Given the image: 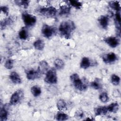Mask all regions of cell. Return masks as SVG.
<instances>
[{
	"mask_svg": "<svg viewBox=\"0 0 121 121\" xmlns=\"http://www.w3.org/2000/svg\"><path fill=\"white\" fill-rule=\"evenodd\" d=\"M9 78L12 82L14 84H20L21 82V80L19 75L16 72H12L9 75Z\"/></svg>",
	"mask_w": 121,
	"mask_h": 121,
	"instance_id": "4fadbf2b",
	"label": "cell"
},
{
	"mask_svg": "<svg viewBox=\"0 0 121 121\" xmlns=\"http://www.w3.org/2000/svg\"><path fill=\"white\" fill-rule=\"evenodd\" d=\"M49 68V66L47 62L45 60H42L40 62L39 65L37 69L42 74L46 73L48 71Z\"/></svg>",
	"mask_w": 121,
	"mask_h": 121,
	"instance_id": "8fae6325",
	"label": "cell"
},
{
	"mask_svg": "<svg viewBox=\"0 0 121 121\" xmlns=\"http://www.w3.org/2000/svg\"><path fill=\"white\" fill-rule=\"evenodd\" d=\"M18 36L21 39L26 40L28 37V34L27 31L24 28L22 29L18 33Z\"/></svg>",
	"mask_w": 121,
	"mask_h": 121,
	"instance_id": "484cf974",
	"label": "cell"
},
{
	"mask_svg": "<svg viewBox=\"0 0 121 121\" xmlns=\"http://www.w3.org/2000/svg\"><path fill=\"white\" fill-rule=\"evenodd\" d=\"M33 45L35 49L41 51L43 50L44 47V43L43 40L38 39L34 43Z\"/></svg>",
	"mask_w": 121,
	"mask_h": 121,
	"instance_id": "9a60e30c",
	"label": "cell"
},
{
	"mask_svg": "<svg viewBox=\"0 0 121 121\" xmlns=\"http://www.w3.org/2000/svg\"><path fill=\"white\" fill-rule=\"evenodd\" d=\"M75 116L76 118H81L83 116V112L81 111H78L75 113Z\"/></svg>",
	"mask_w": 121,
	"mask_h": 121,
	"instance_id": "836d02e7",
	"label": "cell"
},
{
	"mask_svg": "<svg viewBox=\"0 0 121 121\" xmlns=\"http://www.w3.org/2000/svg\"><path fill=\"white\" fill-rule=\"evenodd\" d=\"M54 29L53 27L47 25H44L42 29V32L43 36L46 38L51 37L54 33Z\"/></svg>",
	"mask_w": 121,
	"mask_h": 121,
	"instance_id": "8992f818",
	"label": "cell"
},
{
	"mask_svg": "<svg viewBox=\"0 0 121 121\" xmlns=\"http://www.w3.org/2000/svg\"><path fill=\"white\" fill-rule=\"evenodd\" d=\"M104 41L107 43L110 47L112 48H115L119 44V40L115 37H108L105 38Z\"/></svg>",
	"mask_w": 121,
	"mask_h": 121,
	"instance_id": "ba28073f",
	"label": "cell"
},
{
	"mask_svg": "<svg viewBox=\"0 0 121 121\" xmlns=\"http://www.w3.org/2000/svg\"><path fill=\"white\" fill-rule=\"evenodd\" d=\"M99 99L103 103H106L109 100V97L106 93H103L99 95Z\"/></svg>",
	"mask_w": 121,
	"mask_h": 121,
	"instance_id": "f546056e",
	"label": "cell"
},
{
	"mask_svg": "<svg viewBox=\"0 0 121 121\" xmlns=\"http://www.w3.org/2000/svg\"><path fill=\"white\" fill-rule=\"evenodd\" d=\"M57 107L60 111L65 110H66V104L63 100L60 99L57 102Z\"/></svg>",
	"mask_w": 121,
	"mask_h": 121,
	"instance_id": "603a6c76",
	"label": "cell"
},
{
	"mask_svg": "<svg viewBox=\"0 0 121 121\" xmlns=\"http://www.w3.org/2000/svg\"><path fill=\"white\" fill-rule=\"evenodd\" d=\"M54 65L55 68L58 69H62L64 66V63L62 60L60 59H57L55 60L54 62Z\"/></svg>",
	"mask_w": 121,
	"mask_h": 121,
	"instance_id": "d4e9b609",
	"label": "cell"
},
{
	"mask_svg": "<svg viewBox=\"0 0 121 121\" xmlns=\"http://www.w3.org/2000/svg\"><path fill=\"white\" fill-rule=\"evenodd\" d=\"M76 26L74 22L70 20L64 21L60 23L59 26V31L65 38L68 39L70 37L72 32Z\"/></svg>",
	"mask_w": 121,
	"mask_h": 121,
	"instance_id": "6da1fadb",
	"label": "cell"
},
{
	"mask_svg": "<svg viewBox=\"0 0 121 121\" xmlns=\"http://www.w3.org/2000/svg\"><path fill=\"white\" fill-rule=\"evenodd\" d=\"M41 74L38 69L37 70L31 69L26 72V78L29 80H34L39 78Z\"/></svg>",
	"mask_w": 121,
	"mask_h": 121,
	"instance_id": "52a82bcc",
	"label": "cell"
},
{
	"mask_svg": "<svg viewBox=\"0 0 121 121\" xmlns=\"http://www.w3.org/2000/svg\"><path fill=\"white\" fill-rule=\"evenodd\" d=\"M109 5L110 7L112 9L116 10L117 12L120 11L121 7L120 5V3L119 1H112L109 2Z\"/></svg>",
	"mask_w": 121,
	"mask_h": 121,
	"instance_id": "ac0fdd59",
	"label": "cell"
},
{
	"mask_svg": "<svg viewBox=\"0 0 121 121\" xmlns=\"http://www.w3.org/2000/svg\"><path fill=\"white\" fill-rule=\"evenodd\" d=\"M13 63H14V60L11 59H8L4 65L5 67L9 69H11L13 67Z\"/></svg>",
	"mask_w": 121,
	"mask_h": 121,
	"instance_id": "f1b7e54d",
	"label": "cell"
},
{
	"mask_svg": "<svg viewBox=\"0 0 121 121\" xmlns=\"http://www.w3.org/2000/svg\"><path fill=\"white\" fill-rule=\"evenodd\" d=\"M70 8L67 5H62L60 7V15H66L68 14L70 12Z\"/></svg>",
	"mask_w": 121,
	"mask_h": 121,
	"instance_id": "7402d4cb",
	"label": "cell"
},
{
	"mask_svg": "<svg viewBox=\"0 0 121 121\" xmlns=\"http://www.w3.org/2000/svg\"><path fill=\"white\" fill-rule=\"evenodd\" d=\"M57 11V10L56 9L52 6L41 8L39 10V12L41 15L47 17H52L54 16Z\"/></svg>",
	"mask_w": 121,
	"mask_h": 121,
	"instance_id": "277c9868",
	"label": "cell"
},
{
	"mask_svg": "<svg viewBox=\"0 0 121 121\" xmlns=\"http://www.w3.org/2000/svg\"><path fill=\"white\" fill-rule=\"evenodd\" d=\"M90 65V61L89 59L87 57H83L80 64V68L84 69L88 68Z\"/></svg>",
	"mask_w": 121,
	"mask_h": 121,
	"instance_id": "e0dca14e",
	"label": "cell"
},
{
	"mask_svg": "<svg viewBox=\"0 0 121 121\" xmlns=\"http://www.w3.org/2000/svg\"><path fill=\"white\" fill-rule=\"evenodd\" d=\"M15 2H17V4H18L19 5L21 6H23L25 8H27L30 1L28 0H21V1H16Z\"/></svg>",
	"mask_w": 121,
	"mask_h": 121,
	"instance_id": "1f68e13d",
	"label": "cell"
},
{
	"mask_svg": "<svg viewBox=\"0 0 121 121\" xmlns=\"http://www.w3.org/2000/svg\"><path fill=\"white\" fill-rule=\"evenodd\" d=\"M107 108L108 111L115 113L119 109V104L117 103H113L110 104L108 107H107Z\"/></svg>",
	"mask_w": 121,
	"mask_h": 121,
	"instance_id": "d6986e66",
	"label": "cell"
},
{
	"mask_svg": "<svg viewBox=\"0 0 121 121\" xmlns=\"http://www.w3.org/2000/svg\"><path fill=\"white\" fill-rule=\"evenodd\" d=\"M116 59V55L113 52L109 53L106 55H104L103 57V60L106 63L113 62L115 61Z\"/></svg>",
	"mask_w": 121,
	"mask_h": 121,
	"instance_id": "9c48e42d",
	"label": "cell"
},
{
	"mask_svg": "<svg viewBox=\"0 0 121 121\" xmlns=\"http://www.w3.org/2000/svg\"><path fill=\"white\" fill-rule=\"evenodd\" d=\"M44 81L50 84H56L57 82V77L56 70L54 69H51L46 73Z\"/></svg>",
	"mask_w": 121,
	"mask_h": 121,
	"instance_id": "3957f363",
	"label": "cell"
},
{
	"mask_svg": "<svg viewBox=\"0 0 121 121\" xmlns=\"http://www.w3.org/2000/svg\"><path fill=\"white\" fill-rule=\"evenodd\" d=\"M14 19L13 17L10 16L1 21L0 22L1 29H4L7 26L11 25L14 22Z\"/></svg>",
	"mask_w": 121,
	"mask_h": 121,
	"instance_id": "7c38bea8",
	"label": "cell"
},
{
	"mask_svg": "<svg viewBox=\"0 0 121 121\" xmlns=\"http://www.w3.org/2000/svg\"><path fill=\"white\" fill-rule=\"evenodd\" d=\"M70 78L76 88L81 91H85L87 89V86L81 80L78 74L77 73L73 74L70 76Z\"/></svg>",
	"mask_w": 121,
	"mask_h": 121,
	"instance_id": "7a4b0ae2",
	"label": "cell"
},
{
	"mask_svg": "<svg viewBox=\"0 0 121 121\" xmlns=\"http://www.w3.org/2000/svg\"><path fill=\"white\" fill-rule=\"evenodd\" d=\"M8 118V112L3 107L0 109V120L1 121H6Z\"/></svg>",
	"mask_w": 121,
	"mask_h": 121,
	"instance_id": "cb8c5ba5",
	"label": "cell"
},
{
	"mask_svg": "<svg viewBox=\"0 0 121 121\" xmlns=\"http://www.w3.org/2000/svg\"><path fill=\"white\" fill-rule=\"evenodd\" d=\"M98 21L100 26L104 29H106L108 25V17L106 16H101L98 19Z\"/></svg>",
	"mask_w": 121,
	"mask_h": 121,
	"instance_id": "5bb4252c",
	"label": "cell"
},
{
	"mask_svg": "<svg viewBox=\"0 0 121 121\" xmlns=\"http://www.w3.org/2000/svg\"><path fill=\"white\" fill-rule=\"evenodd\" d=\"M120 77L115 75V74H112L111 77V82L112 84L115 86L118 85L120 83Z\"/></svg>",
	"mask_w": 121,
	"mask_h": 121,
	"instance_id": "4316f807",
	"label": "cell"
},
{
	"mask_svg": "<svg viewBox=\"0 0 121 121\" xmlns=\"http://www.w3.org/2000/svg\"><path fill=\"white\" fill-rule=\"evenodd\" d=\"M94 112L96 115H105L108 112L107 107H100L95 109Z\"/></svg>",
	"mask_w": 121,
	"mask_h": 121,
	"instance_id": "2e32d148",
	"label": "cell"
},
{
	"mask_svg": "<svg viewBox=\"0 0 121 121\" xmlns=\"http://www.w3.org/2000/svg\"><path fill=\"white\" fill-rule=\"evenodd\" d=\"M68 115L61 111L58 112L55 116V118L57 121H65L68 120Z\"/></svg>",
	"mask_w": 121,
	"mask_h": 121,
	"instance_id": "ffe728a7",
	"label": "cell"
},
{
	"mask_svg": "<svg viewBox=\"0 0 121 121\" xmlns=\"http://www.w3.org/2000/svg\"><path fill=\"white\" fill-rule=\"evenodd\" d=\"M69 2L72 6L77 9H80L82 5V3L78 0H70L69 1Z\"/></svg>",
	"mask_w": 121,
	"mask_h": 121,
	"instance_id": "83f0119b",
	"label": "cell"
},
{
	"mask_svg": "<svg viewBox=\"0 0 121 121\" xmlns=\"http://www.w3.org/2000/svg\"><path fill=\"white\" fill-rule=\"evenodd\" d=\"M0 10L6 16H8L9 14V9L8 7L6 6H2L0 7Z\"/></svg>",
	"mask_w": 121,
	"mask_h": 121,
	"instance_id": "d6a6232c",
	"label": "cell"
},
{
	"mask_svg": "<svg viewBox=\"0 0 121 121\" xmlns=\"http://www.w3.org/2000/svg\"><path fill=\"white\" fill-rule=\"evenodd\" d=\"M90 86L92 88H93L95 89H96V90L99 89L101 87V86L100 84L99 83V82L95 81L92 82L90 83Z\"/></svg>",
	"mask_w": 121,
	"mask_h": 121,
	"instance_id": "4dcf8cb0",
	"label": "cell"
},
{
	"mask_svg": "<svg viewBox=\"0 0 121 121\" xmlns=\"http://www.w3.org/2000/svg\"><path fill=\"white\" fill-rule=\"evenodd\" d=\"M20 91H16L11 95L10 99V104L12 105L17 104L20 101L21 98Z\"/></svg>",
	"mask_w": 121,
	"mask_h": 121,
	"instance_id": "30bf717a",
	"label": "cell"
},
{
	"mask_svg": "<svg viewBox=\"0 0 121 121\" xmlns=\"http://www.w3.org/2000/svg\"><path fill=\"white\" fill-rule=\"evenodd\" d=\"M31 91L33 95L35 97H37L40 95L41 94V88L37 86H33L31 88Z\"/></svg>",
	"mask_w": 121,
	"mask_h": 121,
	"instance_id": "44dd1931",
	"label": "cell"
},
{
	"mask_svg": "<svg viewBox=\"0 0 121 121\" xmlns=\"http://www.w3.org/2000/svg\"><path fill=\"white\" fill-rule=\"evenodd\" d=\"M22 17L25 25L28 26L34 25L36 21V18L35 16L26 12L22 14Z\"/></svg>",
	"mask_w": 121,
	"mask_h": 121,
	"instance_id": "5b68a950",
	"label": "cell"
}]
</instances>
